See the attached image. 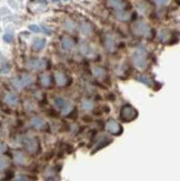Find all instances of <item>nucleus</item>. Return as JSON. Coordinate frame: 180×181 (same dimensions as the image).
Returning <instances> with one entry per match:
<instances>
[{
    "instance_id": "obj_35",
    "label": "nucleus",
    "mask_w": 180,
    "mask_h": 181,
    "mask_svg": "<svg viewBox=\"0 0 180 181\" xmlns=\"http://www.w3.org/2000/svg\"><path fill=\"white\" fill-rule=\"evenodd\" d=\"M16 181H28V180H27V178L25 177H18Z\"/></svg>"
},
{
    "instance_id": "obj_7",
    "label": "nucleus",
    "mask_w": 180,
    "mask_h": 181,
    "mask_svg": "<svg viewBox=\"0 0 180 181\" xmlns=\"http://www.w3.org/2000/svg\"><path fill=\"white\" fill-rule=\"evenodd\" d=\"M106 129L108 130V132L112 133V135H119L121 132V127L118 123L116 120L110 119L109 121H107L106 123Z\"/></svg>"
},
{
    "instance_id": "obj_29",
    "label": "nucleus",
    "mask_w": 180,
    "mask_h": 181,
    "mask_svg": "<svg viewBox=\"0 0 180 181\" xmlns=\"http://www.w3.org/2000/svg\"><path fill=\"white\" fill-rule=\"evenodd\" d=\"M10 71V64L9 63H4L1 68H0V72L1 73H8Z\"/></svg>"
},
{
    "instance_id": "obj_21",
    "label": "nucleus",
    "mask_w": 180,
    "mask_h": 181,
    "mask_svg": "<svg viewBox=\"0 0 180 181\" xmlns=\"http://www.w3.org/2000/svg\"><path fill=\"white\" fill-rule=\"evenodd\" d=\"M90 50H91V49H90L89 45L86 41H82L79 45V51L84 56H89V53H90Z\"/></svg>"
},
{
    "instance_id": "obj_26",
    "label": "nucleus",
    "mask_w": 180,
    "mask_h": 181,
    "mask_svg": "<svg viewBox=\"0 0 180 181\" xmlns=\"http://www.w3.org/2000/svg\"><path fill=\"white\" fill-rule=\"evenodd\" d=\"M65 27H66V29L72 31V30H75L76 28V23L71 19H66V21H65Z\"/></svg>"
},
{
    "instance_id": "obj_36",
    "label": "nucleus",
    "mask_w": 180,
    "mask_h": 181,
    "mask_svg": "<svg viewBox=\"0 0 180 181\" xmlns=\"http://www.w3.org/2000/svg\"><path fill=\"white\" fill-rule=\"evenodd\" d=\"M54 1H59V0H54Z\"/></svg>"
},
{
    "instance_id": "obj_15",
    "label": "nucleus",
    "mask_w": 180,
    "mask_h": 181,
    "mask_svg": "<svg viewBox=\"0 0 180 181\" xmlns=\"http://www.w3.org/2000/svg\"><path fill=\"white\" fill-rule=\"evenodd\" d=\"M92 26L89 23V22H86L84 21L81 25H80V31H81V34H84V36H90L92 34Z\"/></svg>"
},
{
    "instance_id": "obj_5",
    "label": "nucleus",
    "mask_w": 180,
    "mask_h": 181,
    "mask_svg": "<svg viewBox=\"0 0 180 181\" xmlns=\"http://www.w3.org/2000/svg\"><path fill=\"white\" fill-rule=\"evenodd\" d=\"M54 106H56V108L59 110H61V112L63 114H68L71 112L72 108H73V106H72L71 102H69L67 101L66 99H63V98H56L54 99Z\"/></svg>"
},
{
    "instance_id": "obj_10",
    "label": "nucleus",
    "mask_w": 180,
    "mask_h": 181,
    "mask_svg": "<svg viewBox=\"0 0 180 181\" xmlns=\"http://www.w3.org/2000/svg\"><path fill=\"white\" fill-rule=\"evenodd\" d=\"M105 47L107 48V50L112 52L116 49V41L111 34H107L105 39Z\"/></svg>"
},
{
    "instance_id": "obj_3",
    "label": "nucleus",
    "mask_w": 180,
    "mask_h": 181,
    "mask_svg": "<svg viewBox=\"0 0 180 181\" xmlns=\"http://www.w3.org/2000/svg\"><path fill=\"white\" fill-rule=\"evenodd\" d=\"M120 117H121V119L123 121L129 122V121H132L134 119H136L138 117V112H137V110L134 109V107H131L130 105H125L121 108Z\"/></svg>"
},
{
    "instance_id": "obj_14",
    "label": "nucleus",
    "mask_w": 180,
    "mask_h": 181,
    "mask_svg": "<svg viewBox=\"0 0 180 181\" xmlns=\"http://www.w3.org/2000/svg\"><path fill=\"white\" fill-rule=\"evenodd\" d=\"M61 43H62V48L65 50H71L72 48L75 47V41H73L70 37H68V36L62 37Z\"/></svg>"
},
{
    "instance_id": "obj_8",
    "label": "nucleus",
    "mask_w": 180,
    "mask_h": 181,
    "mask_svg": "<svg viewBox=\"0 0 180 181\" xmlns=\"http://www.w3.org/2000/svg\"><path fill=\"white\" fill-rule=\"evenodd\" d=\"M25 146L29 152H36L38 149V141L35 138H27L25 139Z\"/></svg>"
},
{
    "instance_id": "obj_37",
    "label": "nucleus",
    "mask_w": 180,
    "mask_h": 181,
    "mask_svg": "<svg viewBox=\"0 0 180 181\" xmlns=\"http://www.w3.org/2000/svg\"><path fill=\"white\" fill-rule=\"evenodd\" d=\"M66 1H68V0H66Z\"/></svg>"
},
{
    "instance_id": "obj_24",
    "label": "nucleus",
    "mask_w": 180,
    "mask_h": 181,
    "mask_svg": "<svg viewBox=\"0 0 180 181\" xmlns=\"http://www.w3.org/2000/svg\"><path fill=\"white\" fill-rule=\"evenodd\" d=\"M138 80L140 81V82H143V84H147V86H150V87L154 84V81L151 80V78L148 76H140L138 78Z\"/></svg>"
},
{
    "instance_id": "obj_31",
    "label": "nucleus",
    "mask_w": 180,
    "mask_h": 181,
    "mask_svg": "<svg viewBox=\"0 0 180 181\" xmlns=\"http://www.w3.org/2000/svg\"><path fill=\"white\" fill-rule=\"evenodd\" d=\"M155 2L159 6H167L170 2V0H155Z\"/></svg>"
},
{
    "instance_id": "obj_6",
    "label": "nucleus",
    "mask_w": 180,
    "mask_h": 181,
    "mask_svg": "<svg viewBox=\"0 0 180 181\" xmlns=\"http://www.w3.org/2000/svg\"><path fill=\"white\" fill-rule=\"evenodd\" d=\"M26 66L28 69L30 70H42L47 67V61L45 59H40V58H37V59H30L28 62L26 63Z\"/></svg>"
},
{
    "instance_id": "obj_33",
    "label": "nucleus",
    "mask_w": 180,
    "mask_h": 181,
    "mask_svg": "<svg viewBox=\"0 0 180 181\" xmlns=\"http://www.w3.org/2000/svg\"><path fill=\"white\" fill-rule=\"evenodd\" d=\"M6 149H7L6 144H4V142H1V141H0V153H2V152L6 151Z\"/></svg>"
},
{
    "instance_id": "obj_17",
    "label": "nucleus",
    "mask_w": 180,
    "mask_h": 181,
    "mask_svg": "<svg viewBox=\"0 0 180 181\" xmlns=\"http://www.w3.org/2000/svg\"><path fill=\"white\" fill-rule=\"evenodd\" d=\"M30 123H31V126L34 127V128H36V129H41V128L45 127V120L42 118H40V117H34V118L31 119Z\"/></svg>"
},
{
    "instance_id": "obj_30",
    "label": "nucleus",
    "mask_w": 180,
    "mask_h": 181,
    "mask_svg": "<svg viewBox=\"0 0 180 181\" xmlns=\"http://www.w3.org/2000/svg\"><path fill=\"white\" fill-rule=\"evenodd\" d=\"M29 30H31L32 32H36V34H38V32H40V31H41V30H40V27L37 26V25H30Z\"/></svg>"
},
{
    "instance_id": "obj_25",
    "label": "nucleus",
    "mask_w": 180,
    "mask_h": 181,
    "mask_svg": "<svg viewBox=\"0 0 180 181\" xmlns=\"http://www.w3.org/2000/svg\"><path fill=\"white\" fill-rule=\"evenodd\" d=\"M13 38H15V36H13L12 31H8L4 34V41L7 43H11L13 41Z\"/></svg>"
},
{
    "instance_id": "obj_22",
    "label": "nucleus",
    "mask_w": 180,
    "mask_h": 181,
    "mask_svg": "<svg viewBox=\"0 0 180 181\" xmlns=\"http://www.w3.org/2000/svg\"><path fill=\"white\" fill-rule=\"evenodd\" d=\"M40 82H41V84L43 86V87H50L51 86V77L50 75H47V73H45V75H42L41 77H40Z\"/></svg>"
},
{
    "instance_id": "obj_34",
    "label": "nucleus",
    "mask_w": 180,
    "mask_h": 181,
    "mask_svg": "<svg viewBox=\"0 0 180 181\" xmlns=\"http://www.w3.org/2000/svg\"><path fill=\"white\" fill-rule=\"evenodd\" d=\"M4 63H6V59H4V57L1 55V52H0V66H2Z\"/></svg>"
},
{
    "instance_id": "obj_27",
    "label": "nucleus",
    "mask_w": 180,
    "mask_h": 181,
    "mask_svg": "<svg viewBox=\"0 0 180 181\" xmlns=\"http://www.w3.org/2000/svg\"><path fill=\"white\" fill-rule=\"evenodd\" d=\"M25 156H24V153H21V152H17L16 155H15V161L19 164H22L25 162Z\"/></svg>"
},
{
    "instance_id": "obj_13",
    "label": "nucleus",
    "mask_w": 180,
    "mask_h": 181,
    "mask_svg": "<svg viewBox=\"0 0 180 181\" xmlns=\"http://www.w3.org/2000/svg\"><path fill=\"white\" fill-rule=\"evenodd\" d=\"M46 39L43 38H37L34 40V43H32V49L35 51H41L45 47H46Z\"/></svg>"
},
{
    "instance_id": "obj_23",
    "label": "nucleus",
    "mask_w": 180,
    "mask_h": 181,
    "mask_svg": "<svg viewBox=\"0 0 180 181\" xmlns=\"http://www.w3.org/2000/svg\"><path fill=\"white\" fill-rule=\"evenodd\" d=\"M158 36H159V39L161 40V41L166 42L169 39V37H170V34H169V31H167V30H160L159 34H158Z\"/></svg>"
},
{
    "instance_id": "obj_9",
    "label": "nucleus",
    "mask_w": 180,
    "mask_h": 181,
    "mask_svg": "<svg viewBox=\"0 0 180 181\" xmlns=\"http://www.w3.org/2000/svg\"><path fill=\"white\" fill-rule=\"evenodd\" d=\"M54 78H56V82L59 87H65L68 82V78L67 76L63 73L62 71H57L56 75H54Z\"/></svg>"
},
{
    "instance_id": "obj_28",
    "label": "nucleus",
    "mask_w": 180,
    "mask_h": 181,
    "mask_svg": "<svg viewBox=\"0 0 180 181\" xmlns=\"http://www.w3.org/2000/svg\"><path fill=\"white\" fill-rule=\"evenodd\" d=\"M9 166V160L6 157H0V170H4Z\"/></svg>"
},
{
    "instance_id": "obj_12",
    "label": "nucleus",
    "mask_w": 180,
    "mask_h": 181,
    "mask_svg": "<svg viewBox=\"0 0 180 181\" xmlns=\"http://www.w3.org/2000/svg\"><path fill=\"white\" fill-rule=\"evenodd\" d=\"M32 6V11H35V9H36V7H38V12L40 11V10H42L41 7H43V8H46L47 6V0H30L29 1V7H31Z\"/></svg>"
},
{
    "instance_id": "obj_32",
    "label": "nucleus",
    "mask_w": 180,
    "mask_h": 181,
    "mask_svg": "<svg viewBox=\"0 0 180 181\" xmlns=\"http://www.w3.org/2000/svg\"><path fill=\"white\" fill-rule=\"evenodd\" d=\"M40 30H41V31H43V32H45L46 34H48V36H50V34H52V32H51V30L48 29L46 26H41V27H40Z\"/></svg>"
},
{
    "instance_id": "obj_16",
    "label": "nucleus",
    "mask_w": 180,
    "mask_h": 181,
    "mask_svg": "<svg viewBox=\"0 0 180 181\" xmlns=\"http://www.w3.org/2000/svg\"><path fill=\"white\" fill-rule=\"evenodd\" d=\"M4 101H6V103L9 106H16L18 103V101H19V98H18V96L15 95V93H8V95L4 97Z\"/></svg>"
},
{
    "instance_id": "obj_19",
    "label": "nucleus",
    "mask_w": 180,
    "mask_h": 181,
    "mask_svg": "<svg viewBox=\"0 0 180 181\" xmlns=\"http://www.w3.org/2000/svg\"><path fill=\"white\" fill-rule=\"evenodd\" d=\"M115 15L120 21H127L130 18V13L127 12L126 10H116Z\"/></svg>"
},
{
    "instance_id": "obj_1",
    "label": "nucleus",
    "mask_w": 180,
    "mask_h": 181,
    "mask_svg": "<svg viewBox=\"0 0 180 181\" xmlns=\"http://www.w3.org/2000/svg\"><path fill=\"white\" fill-rule=\"evenodd\" d=\"M132 61L137 69L143 70L147 68V50L143 46L138 47L132 55Z\"/></svg>"
},
{
    "instance_id": "obj_20",
    "label": "nucleus",
    "mask_w": 180,
    "mask_h": 181,
    "mask_svg": "<svg viewBox=\"0 0 180 181\" xmlns=\"http://www.w3.org/2000/svg\"><path fill=\"white\" fill-rule=\"evenodd\" d=\"M93 107H95V103H93V101L90 100V99H84V100H82V102H81V108L84 110H86V111L92 110Z\"/></svg>"
},
{
    "instance_id": "obj_11",
    "label": "nucleus",
    "mask_w": 180,
    "mask_h": 181,
    "mask_svg": "<svg viewBox=\"0 0 180 181\" xmlns=\"http://www.w3.org/2000/svg\"><path fill=\"white\" fill-rule=\"evenodd\" d=\"M108 4L115 10H125L126 4L123 0H109Z\"/></svg>"
},
{
    "instance_id": "obj_2",
    "label": "nucleus",
    "mask_w": 180,
    "mask_h": 181,
    "mask_svg": "<svg viewBox=\"0 0 180 181\" xmlns=\"http://www.w3.org/2000/svg\"><path fill=\"white\" fill-rule=\"evenodd\" d=\"M132 31L134 34L137 36H141V37H149L151 32V29L149 25L145 22V21H137L136 23L132 25Z\"/></svg>"
},
{
    "instance_id": "obj_4",
    "label": "nucleus",
    "mask_w": 180,
    "mask_h": 181,
    "mask_svg": "<svg viewBox=\"0 0 180 181\" xmlns=\"http://www.w3.org/2000/svg\"><path fill=\"white\" fill-rule=\"evenodd\" d=\"M32 77L29 76V75H24V76L20 77H16L12 79V84L13 87L17 89V90H21V89L26 88L27 86L32 84Z\"/></svg>"
},
{
    "instance_id": "obj_18",
    "label": "nucleus",
    "mask_w": 180,
    "mask_h": 181,
    "mask_svg": "<svg viewBox=\"0 0 180 181\" xmlns=\"http://www.w3.org/2000/svg\"><path fill=\"white\" fill-rule=\"evenodd\" d=\"M92 73L96 78H99V79H102L106 77V70L101 67H93L92 68Z\"/></svg>"
}]
</instances>
